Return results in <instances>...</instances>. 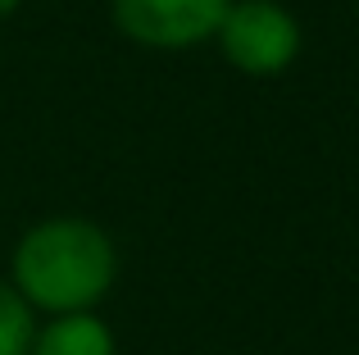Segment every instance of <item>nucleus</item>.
Returning <instances> with one entry per match:
<instances>
[{
    "label": "nucleus",
    "instance_id": "nucleus-6",
    "mask_svg": "<svg viewBox=\"0 0 359 355\" xmlns=\"http://www.w3.org/2000/svg\"><path fill=\"white\" fill-rule=\"evenodd\" d=\"M18 5H23V0H0V18H9V14H14Z\"/></svg>",
    "mask_w": 359,
    "mask_h": 355
},
{
    "label": "nucleus",
    "instance_id": "nucleus-2",
    "mask_svg": "<svg viewBox=\"0 0 359 355\" xmlns=\"http://www.w3.org/2000/svg\"><path fill=\"white\" fill-rule=\"evenodd\" d=\"M219 46L232 69L250 78H273L300 55V23L278 0H232L219 23Z\"/></svg>",
    "mask_w": 359,
    "mask_h": 355
},
{
    "label": "nucleus",
    "instance_id": "nucleus-5",
    "mask_svg": "<svg viewBox=\"0 0 359 355\" xmlns=\"http://www.w3.org/2000/svg\"><path fill=\"white\" fill-rule=\"evenodd\" d=\"M36 337L32 305L14 292V283L0 278V355H27Z\"/></svg>",
    "mask_w": 359,
    "mask_h": 355
},
{
    "label": "nucleus",
    "instance_id": "nucleus-3",
    "mask_svg": "<svg viewBox=\"0 0 359 355\" xmlns=\"http://www.w3.org/2000/svg\"><path fill=\"white\" fill-rule=\"evenodd\" d=\"M123 36L150 51H191L219 36L232 0H109Z\"/></svg>",
    "mask_w": 359,
    "mask_h": 355
},
{
    "label": "nucleus",
    "instance_id": "nucleus-1",
    "mask_svg": "<svg viewBox=\"0 0 359 355\" xmlns=\"http://www.w3.org/2000/svg\"><path fill=\"white\" fill-rule=\"evenodd\" d=\"M118 255L105 228L78 214L41 219L14 246V292L46 314H87L114 287Z\"/></svg>",
    "mask_w": 359,
    "mask_h": 355
},
{
    "label": "nucleus",
    "instance_id": "nucleus-4",
    "mask_svg": "<svg viewBox=\"0 0 359 355\" xmlns=\"http://www.w3.org/2000/svg\"><path fill=\"white\" fill-rule=\"evenodd\" d=\"M27 355H118V347L109 323L87 310V314H60L46 328H36Z\"/></svg>",
    "mask_w": 359,
    "mask_h": 355
},
{
    "label": "nucleus",
    "instance_id": "nucleus-7",
    "mask_svg": "<svg viewBox=\"0 0 359 355\" xmlns=\"http://www.w3.org/2000/svg\"><path fill=\"white\" fill-rule=\"evenodd\" d=\"M355 9H359V0H355Z\"/></svg>",
    "mask_w": 359,
    "mask_h": 355
}]
</instances>
